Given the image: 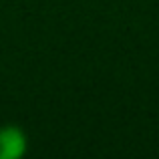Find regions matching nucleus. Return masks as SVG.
Instances as JSON below:
<instances>
[{
	"label": "nucleus",
	"mask_w": 159,
	"mask_h": 159,
	"mask_svg": "<svg viewBox=\"0 0 159 159\" xmlns=\"http://www.w3.org/2000/svg\"><path fill=\"white\" fill-rule=\"evenodd\" d=\"M28 151V137L18 125L0 127V159H20Z\"/></svg>",
	"instance_id": "nucleus-1"
}]
</instances>
